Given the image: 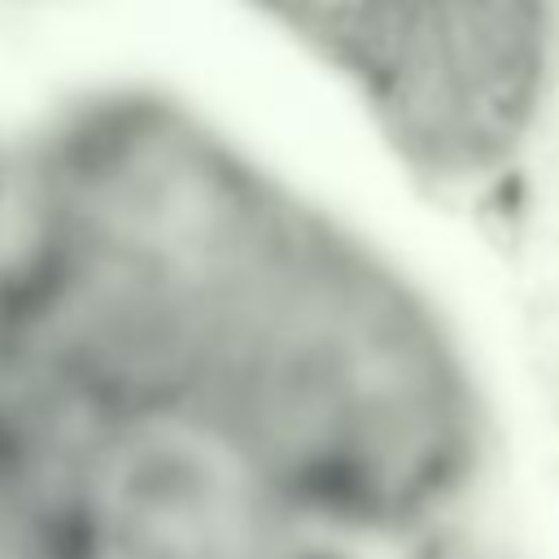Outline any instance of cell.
I'll return each mask as SVG.
<instances>
[{"instance_id": "1", "label": "cell", "mask_w": 559, "mask_h": 559, "mask_svg": "<svg viewBox=\"0 0 559 559\" xmlns=\"http://www.w3.org/2000/svg\"><path fill=\"white\" fill-rule=\"evenodd\" d=\"M13 415L39 559H367L271 493L179 406Z\"/></svg>"}, {"instance_id": "2", "label": "cell", "mask_w": 559, "mask_h": 559, "mask_svg": "<svg viewBox=\"0 0 559 559\" xmlns=\"http://www.w3.org/2000/svg\"><path fill=\"white\" fill-rule=\"evenodd\" d=\"M367 559H511V555L498 550L493 542L476 537L472 524H459V528L411 537V542H397V546H384V550H367Z\"/></svg>"}]
</instances>
